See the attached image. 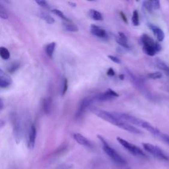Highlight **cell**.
<instances>
[{
  "label": "cell",
  "mask_w": 169,
  "mask_h": 169,
  "mask_svg": "<svg viewBox=\"0 0 169 169\" xmlns=\"http://www.w3.org/2000/svg\"><path fill=\"white\" fill-rule=\"evenodd\" d=\"M140 42L143 45L144 52L149 56H154L162 49L160 44L155 42L147 34H143L140 38Z\"/></svg>",
  "instance_id": "obj_1"
},
{
  "label": "cell",
  "mask_w": 169,
  "mask_h": 169,
  "mask_svg": "<svg viewBox=\"0 0 169 169\" xmlns=\"http://www.w3.org/2000/svg\"><path fill=\"white\" fill-rule=\"evenodd\" d=\"M97 138L99 139V140L102 143L104 151H105L106 155L112 159L114 162H115V163L118 165H125L127 163L125 159L120 154H118V152H117L115 149H114L112 147H110L102 136L98 135H97Z\"/></svg>",
  "instance_id": "obj_2"
},
{
  "label": "cell",
  "mask_w": 169,
  "mask_h": 169,
  "mask_svg": "<svg viewBox=\"0 0 169 169\" xmlns=\"http://www.w3.org/2000/svg\"><path fill=\"white\" fill-rule=\"evenodd\" d=\"M117 141L119 142V144L122 145L123 147H124L126 149H127L129 153L136 156V157H143V158H147V155L145 154V153L140 148H139L138 146H136L134 144H131V143L128 142V141L125 140V139H122V138L120 137H117L116 138Z\"/></svg>",
  "instance_id": "obj_3"
},
{
  "label": "cell",
  "mask_w": 169,
  "mask_h": 169,
  "mask_svg": "<svg viewBox=\"0 0 169 169\" xmlns=\"http://www.w3.org/2000/svg\"><path fill=\"white\" fill-rule=\"evenodd\" d=\"M142 145L145 150L153 155L154 157L158 158L159 159H160V160L165 161H169L168 156L166 155L165 153L162 151V149L157 147V146L152 145L151 144H148V143H144Z\"/></svg>",
  "instance_id": "obj_4"
},
{
  "label": "cell",
  "mask_w": 169,
  "mask_h": 169,
  "mask_svg": "<svg viewBox=\"0 0 169 169\" xmlns=\"http://www.w3.org/2000/svg\"><path fill=\"white\" fill-rule=\"evenodd\" d=\"M94 113L96 116H97L99 118L102 119L105 121L110 123L112 125H114L116 126H118L120 122H122V120H120L116 118V116H114L112 112H108L106 110L96 109L94 110Z\"/></svg>",
  "instance_id": "obj_5"
},
{
  "label": "cell",
  "mask_w": 169,
  "mask_h": 169,
  "mask_svg": "<svg viewBox=\"0 0 169 169\" xmlns=\"http://www.w3.org/2000/svg\"><path fill=\"white\" fill-rule=\"evenodd\" d=\"M94 101H95V100H94L93 97L91 96L85 97V98H84L81 100L79 104V105H78L77 109L76 110V119L80 118L83 115V114L85 112L87 108H88V107L91 105Z\"/></svg>",
  "instance_id": "obj_6"
},
{
  "label": "cell",
  "mask_w": 169,
  "mask_h": 169,
  "mask_svg": "<svg viewBox=\"0 0 169 169\" xmlns=\"http://www.w3.org/2000/svg\"><path fill=\"white\" fill-rule=\"evenodd\" d=\"M119 95L112 89H108L105 93H100L93 96L94 100L95 101H106V100H111L115 97H118Z\"/></svg>",
  "instance_id": "obj_7"
},
{
  "label": "cell",
  "mask_w": 169,
  "mask_h": 169,
  "mask_svg": "<svg viewBox=\"0 0 169 169\" xmlns=\"http://www.w3.org/2000/svg\"><path fill=\"white\" fill-rule=\"evenodd\" d=\"M11 121H12V124L13 126V131L15 134V137L16 141H17L19 144V142L20 141L21 139V126L20 123H19V120L18 117L15 114H12L11 116Z\"/></svg>",
  "instance_id": "obj_8"
},
{
  "label": "cell",
  "mask_w": 169,
  "mask_h": 169,
  "mask_svg": "<svg viewBox=\"0 0 169 169\" xmlns=\"http://www.w3.org/2000/svg\"><path fill=\"white\" fill-rule=\"evenodd\" d=\"M11 83L12 80L10 76H8L0 68V88H7L11 85Z\"/></svg>",
  "instance_id": "obj_9"
},
{
  "label": "cell",
  "mask_w": 169,
  "mask_h": 169,
  "mask_svg": "<svg viewBox=\"0 0 169 169\" xmlns=\"http://www.w3.org/2000/svg\"><path fill=\"white\" fill-rule=\"evenodd\" d=\"M118 127L120 128H121L122 129H124V130L128 132H130V133H132V134H134L139 135V134H142V132L139 130L138 128H135V126H132V124H130V123H127V122H123V121H122V122H120V123Z\"/></svg>",
  "instance_id": "obj_10"
},
{
  "label": "cell",
  "mask_w": 169,
  "mask_h": 169,
  "mask_svg": "<svg viewBox=\"0 0 169 169\" xmlns=\"http://www.w3.org/2000/svg\"><path fill=\"white\" fill-rule=\"evenodd\" d=\"M37 128L34 124H32L31 126L30 132H29V135H28V147L31 149H32L34 147L35 145V141H36V138H37Z\"/></svg>",
  "instance_id": "obj_11"
},
{
  "label": "cell",
  "mask_w": 169,
  "mask_h": 169,
  "mask_svg": "<svg viewBox=\"0 0 169 169\" xmlns=\"http://www.w3.org/2000/svg\"><path fill=\"white\" fill-rule=\"evenodd\" d=\"M115 40L120 46L126 49H129V46L128 44V38L123 32H119L118 35L115 36Z\"/></svg>",
  "instance_id": "obj_12"
},
{
  "label": "cell",
  "mask_w": 169,
  "mask_h": 169,
  "mask_svg": "<svg viewBox=\"0 0 169 169\" xmlns=\"http://www.w3.org/2000/svg\"><path fill=\"white\" fill-rule=\"evenodd\" d=\"M149 28L151 29L155 35V37L157 38L158 42H161L164 40L165 39V33L164 31L162 30L161 28H159L157 26L153 25H149Z\"/></svg>",
  "instance_id": "obj_13"
},
{
  "label": "cell",
  "mask_w": 169,
  "mask_h": 169,
  "mask_svg": "<svg viewBox=\"0 0 169 169\" xmlns=\"http://www.w3.org/2000/svg\"><path fill=\"white\" fill-rule=\"evenodd\" d=\"M90 32L96 37L103 38L106 37V32L105 29L95 25H91L90 26Z\"/></svg>",
  "instance_id": "obj_14"
},
{
  "label": "cell",
  "mask_w": 169,
  "mask_h": 169,
  "mask_svg": "<svg viewBox=\"0 0 169 169\" xmlns=\"http://www.w3.org/2000/svg\"><path fill=\"white\" fill-rule=\"evenodd\" d=\"M73 138L78 144L81 145H84L89 147H92V145L90 144V142L83 135L76 133V134H75L73 135Z\"/></svg>",
  "instance_id": "obj_15"
},
{
  "label": "cell",
  "mask_w": 169,
  "mask_h": 169,
  "mask_svg": "<svg viewBox=\"0 0 169 169\" xmlns=\"http://www.w3.org/2000/svg\"><path fill=\"white\" fill-rule=\"evenodd\" d=\"M52 99L50 97H46L43 100L42 102V108L45 114H50L52 110Z\"/></svg>",
  "instance_id": "obj_16"
},
{
  "label": "cell",
  "mask_w": 169,
  "mask_h": 169,
  "mask_svg": "<svg viewBox=\"0 0 169 169\" xmlns=\"http://www.w3.org/2000/svg\"><path fill=\"white\" fill-rule=\"evenodd\" d=\"M155 64L159 69L162 70L164 72L166 73L167 76L169 77V66H167L163 61L159 59V58H157L155 60Z\"/></svg>",
  "instance_id": "obj_17"
},
{
  "label": "cell",
  "mask_w": 169,
  "mask_h": 169,
  "mask_svg": "<svg viewBox=\"0 0 169 169\" xmlns=\"http://www.w3.org/2000/svg\"><path fill=\"white\" fill-rule=\"evenodd\" d=\"M56 42H50V43L48 44L45 48V50H46V53L47 56L49 57L50 58H53V55L54 53L55 48H56Z\"/></svg>",
  "instance_id": "obj_18"
},
{
  "label": "cell",
  "mask_w": 169,
  "mask_h": 169,
  "mask_svg": "<svg viewBox=\"0 0 169 169\" xmlns=\"http://www.w3.org/2000/svg\"><path fill=\"white\" fill-rule=\"evenodd\" d=\"M89 14L90 17H91L93 20L97 21H100L103 20L102 15L100 13L99 11L95 10V9H90Z\"/></svg>",
  "instance_id": "obj_19"
},
{
  "label": "cell",
  "mask_w": 169,
  "mask_h": 169,
  "mask_svg": "<svg viewBox=\"0 0 169 169\" xmlns=\"http://www.w3.org/2000/svg\"><path fill=\"white\" fill-rule=\"evenodd\" d=\"M0 57L4 60H7L9 59V58H10V52H9L7 48L4 46L0 47Z\"/></svg>",
  "instance_id": "obj_20"
},
{
  "label": "cell",
  "mask_w": 169,
  "mask_h": 169,
  "mask_svg": "<svg viewBox=\"0 0 169 169\" xmlns=\"http://www.w3.org/2000/svg\"><path fill=\"white\" fill-rule=\"evenodd\" d=\"M40 17H42V19H43L44 20L46 21V22H47L48 24H50V25H52V24H54V22H55V20H54V19L52 17V16H50V15H48L46 13H45V12H40Z\"/></svg>",
  "instance_id": "obj_21"
},
{
  "label": "cell",
  "mask_w": 169,
  "mask_h": 169,
  "mask_svg": "<svg viewBox=\"0 0 169 169\" xmlns=\"http://www.w3.org/2000/svg\"><path fill=\"white\" fill-rule=\"evenodd\" d=\"M64 28L66 31H70V32H77L79 31V28L77 26L74 25L71 22H66V23L64 24Z\"/></svg>",
  "instance_id": "obj_22"
},
{
  "label": "cell",
  "mask_w": 169,
  "mask_h": 169,
  "mask_svg": "<svg viewBox=\"0 0 169 169\" xmlns=\"http://www.w3.org/2000/svg\"><path fill=\"white\" fill-rule=\"evenodd\" d=\"M52 12L54 13L55 15H56L58 16V17H60L64 21H66L67 22H71L70 19L68 17H67L64 14V13L62 11H61L60 10H59V9H53Z\"/></svg>",
  "instance_id": "obj_23"
},
{
  "label": "cell",
  "mask_w": 169,
  "mask_h": 169,
  "mask_svg": "<svg viewBox=\"0 0 169 169\" xmlns=\"http://www.w3.org/2000/svg\"><path fill=\"white\" fill-rule=\"evenodd\" d=\"M132 23L135 27H138L139 25V13L137 10H134L133 12L132 17Z\"/></svg>",
  "instance_id": "obj_24"
},
{
  "label": "cell",
  "mask_w": 169,
  "mask_h": 169,
  "mask_svg": "<svg viewBox=\"0 0 169 169\" xmlns=\"http://www.w3.org/2000/svg\"><path fill=\"white\" fill-rule=\"evenodd\" d=\"M0 18L3 19H7L9 18V14L6 9L0 4Z\"/></svg>",
  "instance_id": "obj_25"
},
{
  "label": "cell",
  "mask_w": 169,
  "mask_h": 169,
  "mask_svg": "<svg viewBox=\"0 0 169 169\" xmlns=\"http://www.w3.org/2000/svg\"><path fill=\"white\" fill-rule=\"evenodd\" d=\"M162 77V74L159 71H155V72L150 73L147 75V77L151 79H159Z\"/></svg>",
  "instance_id": "obj_26"
},
{
  "label": "cell",
  "mask_w": 169,
  "mask_h": 169,
  "mask_svg": "<svg viewBox=\"0 0 169 169\" xmlns=\"http://www.w3.org/2000/svg\"><path fill=\"white\" fill-rule=\"evenodd\" d=\"M143 5L144 8L147 10L149 13L153 12V5H152V1H144L143 2Z\"/></svg>",
  "instance_id": "obj_27"
},
{
  "label": "cell",
  "mask_w": 169,
  "mask_h": 169,
  "mask_svg": "<svg viewBox=\"0 0 169 169\" xmlns=\"http://www.w3.org/2000/svg\"><path fill=\"white\" fill-rule=\"evenodd\" d=\"M67 89H68V81L66 78H65V79H64L63 88H62V91H61V95L64 96L66 95V93L67 91Z\"/></svg>",
  "instance_id": "obj_28"
},
{
  "label": "cell",
  "mask_w": 169,
  "mask_h": 169,
  "mask_svg": "<svg viewBox=\"0 0 169 169\" xmlns=\"http://www.w3.org/2000/svg\"><path fill=\"white\" fill-rule=\"evenodd\" d=\"M20 66V65L18 63H13L11 66H10V67H9V71L10 73H13L15 71L17 70L18 68Z\"/></svg>",
  "instance_id": "obj_29"
},
{
  "label": "cell",
  "mask_w": 169,
  "mask_h": 169,
  "mask_svg": "<svg viewBox=\"0 0 169 169\" xmlns=\"http://www.w3.org/2000/svg\"><path fill=\"white\" fill-rule=\"evenodd\" d=\"M36 3L37 4H38L40 7H42L44 8H49V5H48V4L47 3V1H44V0H40V1H36Z\"/></svg>",
  "instance_id": "obj_30"
},
{
  "label": "cell",
  "mask_w": 169,
  "mask_h": 169,
  "mask_svg": "<svg viewBox=\"0 0 169 169\" xmlns=\"http://www.w3.org/2000/svg\"><path fill=\"white\" fill-rule=\"evenodd\" d=\"M158 137H159L161 139H162L164 141H165L166 143H167V144H169V135H168L167 134H162V133L161 132L160 134L159 135Z\"/></svg>",
  "instance_id": "obj_31"
},
{
  "label": "cell",
  "mask_w": 169,
  "mask_h": 169,
  "mask_svg": "<svg viewBox=\"0 0 169 169\" xmlns=\"http://www.w3.org/2000/svg\"><path fill=\"white\" fill-rule=\"evenodd\" d=\"M108 57L110 60H112L113 61V62H114L116 64H118L121 63V60H120V58H118V57H116L115 56H112V55H109Z\"/></svg>",
  "instance_id": "obj_32"
},
{
  "label": "cell",
  "mask_w": 169,
  "mask_h": 169,
  "mask_svg": "<svg viewBox=\"0 0 169 169\" xmlns=\"http://www.w3.org/2000/svg\"><path fill=\"white\" fill-rule=\"evenodd\" d=\"M152 5H153V8L154 9H156V10H158V9H159L161 7L160 1H158V0L152 1Z\"/></svg>",
  "instance_id": "obj_33"
},
{
  "label": "cell",
  "mask_w": 169,
  "mask_h": 169,
  "mask_svg": "<svg viewBox=\"0 0 169 169\" xmlns=\"http://www.w3.org/2000/svg\"><path fill=\"white\" fill-rule=\"evenodd\" d=\"M106 74L108 75V76H111V77H112V76H115V71H114V70L112 67H110V68H109V69L107 70V73H106Z\"/></svg>",
  "instance_id": "obj_34"
},
{
  "label": "cell",
  "mask_w": 169,
  "mask_h": 169,
  "mask_svg": "<svg viewBox=\"0 0 169 169\" xmlns=\"http://www.w3.org/2000/svg\"><path fill=\"white\" fill-rule=\"evenodd\" d=\"M120 15L121 18L122 19V20L123 21V22H125L126 23H128V19H127L126 15L124 14V13L122 12V11H120Z\"/></svg>",
  "instance_id": "obj_35"
},
{
  "label": "cell",
  "mask_w": 169,
  "mask_h": 169,
  "mask_svg": "<svg viewBox=\"0 0 169 169\" xmlns=\"http://www.w3.org/2000/svg\"><path fill=\"white\" fill-rule=\"evenodd\" d=\"M4 102H3L1 99H0V110L3 109V108H4Z\"/></svg>",
  "instance_id": "obj_36"
},
{
  "label": "cell",
  "mask_w": 169,
  "mask_h": 169,
  "mask_svg": "<svg viewBox=\"0 0 169 169\" xmlns=\"http://www.w3.org/2000/svg\"><path fill=\"white\" fill-rule=\"evenodd\" d=\"M119 78H120V79L123 80V79H124V75H123V74L119 75Z\"/></svg>",
  "instance_id": "obj_37"
},
{
  "label": "cell",
  "mask_w": 169,
  "mask_h": 169,
  "mask_svg": "<svg viewBox=\"0 0 169 169\" xmlns=\"http://www.w3.org/2000/svg\"><path fill=\"white\" fill-rule=\"evenodd\" d=\"M69 4L71 5V6H72V7H76V5H77L76 3H74V2H69Z\"/></svg>",
  "instance_id": "obj_38"
},
{
  "label": "cell",
  "mask_w": 169,
  "mask_h": 169,
  "mask_svg": "<svg viewBox=\"0 0 169 169\" xmlns=\"http://www.w3.org/2000/svg\"><path fill=\"white\" fill-rule=\"evenodd\" d=\"M128 169H129V168H128Z\"/></svg>",
  "instance_id": "obj_39"
}]
</instances>
